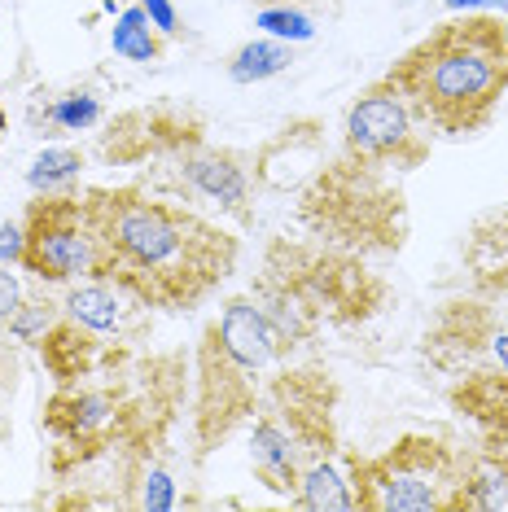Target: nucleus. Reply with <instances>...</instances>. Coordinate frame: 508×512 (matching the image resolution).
<instances>
[{
	"instance_id": "10",
	"label": "nucleus",
	"mask_w": 508,
	"mask_h": 512,
	"mask_svg": "<svg viewBox=\"0 0 508 512\" xmlns=\"http://www.w3.org/2000/svg\"><path fill=\"white\" fill-rule=\"evenodd\" d=\"M119 425H123L119 394L101 386H79V381L57 390L49 412H44V429L53 434V442L75 451H101Z\"/></svg>"
},
{
	"instance_id": "23",
	"label": "nucleus",
	"mask_w": 508,
	"mask_h": 512,
	"mask_svg": "<svg viewBox=\"0 0 508 512\" xmlns=\"http://www.w3.org/2000/svg\"><path fill=\"white\" fill-rule=\"evenodd\" d=\"M22 298H27V289H22V281H18L14 272H9L5 263H0V337L9 333V320L18 316Z\"/></svg>"
},
{
	"instance_id": "8",
	"label": "nucleus",
	"mask_w": 508,
	"mask_h": 512,
	"mask_svg": "<svg viewBox=\"0 0 508 512\" xmlns=\"http://www.w3.org/2000/svg\"><path fill=\"white\" fill-rule=\"evenodd\" d=\"M425 132L430 127L417 119L408 97L390 79H377L346 110L342 154L377 171H412L430 158V136Z\"/></svg>"
},
{
	"instance_id": "13",
	"label": "nucleus",
	"mask_w": 508,
	"mask_h": 512,
	"mask_svg": "<svg viewBox=\"0 0 508 512\" xmlns=\"http://www.w3.org/2000/svg\"><path fill=\"white\" fill-rule=\"evenodd\" d=\"M465 267L478 294H508V206L473 224L465 241Z\"/></svg>"
},
{
	"instance_id": "15",
	"label": "nucleus",
	"mask_w": 508,
	"mask_h": 512,
	"mask_svg": "<svg viewBox=\"0 0 508 512\" xmlns=\"http://www.w3.org/2000/svg\"><path fill=\"white\" fill-rule=\"evenodd\" d=\"M106 351H110V346L101 342L97 333L79 329V324H71L66 316L40 337L44 368L53 372L57 386H75L79 377H92V368L101 364V355H106Z\"/></svg>"
},
{
	"instance_id": "20",
	"label": "nucleus",
	"mask_w": 508,
	"mask_h": 512,
	"mask_svg": "<svg viewBox=\"0 0 508 512\" xmlns=\"http://www.w3.org/2000/svg\"><path fill=\"white\" fill-rule=\"evenodd\" d=\"M57 320H62V302H53V298H22V307H18V316L9 320L5 337H14V342H40V337L49 333Z\"/></svg>"
},
{
	"instance_id": "28",
	"label": "nucleus",
	"mask_w": 508,
	"mask_h": 512,
	"mask_svg": "<svg viewBox=\"0 0 508 512\" xmlns=\"http://www.w3.org/2000/svg\"><path fill=\"white\" fill-rule=\"evenodd\" d=\"M5 127H9V119H5V106H0V132H5Z\"/></svg>"
},
{
	"instance_id": "16",
	"label": "nucleus",
	"mask_w": 508,
	"mask_h": 512,
	"mask_svg": "<svg viewBox=\"0 0 508 512\" xmlns=\"http://www.w3.org/2000/svg\"><path fill=\"white\" fill-rule=\"evenodd\" d=\"M110 49H114V57H123V62L149 66V62H158V57H163L167 36H158L154 22L145 18V9L132 5V9H123V14H119V22H114Z\"/></svg>"
},
{
	"instance_id": "18",
	"label": "nucleus",
	"mask_w": 508,
	"mask_h": 512,
	"mask_svg": "<svg viewBox=\"0 0 508 512\" xmlns=\"http://www.w3.org/2000/svg\"><path fill=\"white\" fill-rule=\"evenodd\" d=\"M79 171H84V154L53 145V149H44V154H36V162L27 167V184L36 193H66V189H75Z\"/></svg>"
},
{
	"instance_id": "26",
	"label": "nucleus",
	"mask_w": 508,
	"mask_h": 512,
	"mask_svg": "<svg viewBox=\"0 0 508 512\" xmlns=\"http://www.w3.org/2000/svg\"><path fill=\"white\" fill-rule=\"evenodd\" d=\"M447 5H452V9H465V14H469V9H478V5H491V9H508V0H447Z\"/></svg>"
},
{
	"instance_id": "4",
	"label": "nucleus",
	"mask_w": 508,
	"mask_h": 512,
	"mask_svg": "<svg viewBox=\"0 0 508 512\" xmlns=\"http://www.w3.org/2000/svg\"><path fill=\"white\" fill-rule=\"evenodd\" d=\"M338 386L320 368H290L272 377L250 421V469L272 495H294L307 464L338 451Z\"/></svg>"
},
{
	"instance_id": "24",
	"label": "nucleus",
	"mask_w": 508,
	"mask_h": 512,
	"mask_svg": "<svg viewBox=\"0 0 508 512\" xmlns=\"http://www.w3.org/2000/svg\"><path fill=\"white\" fill-rule=\"evenodd\" d=\"M136 5L145 9V18L154 22V31L158 36H180V14H176V5L171 0H136Z\"/></svg>"
},
{
	"instance_id": "7",
	"label": "nucleus",
	"mask_w": 508,
	"mask_h": 512,
	"mask_svg": "<svg viewBox=\"0 0 508 512\" xmlns=\"http://www.w3.org/2000/svg\"><path fill=\"white\" fill-rule=\"evenodd\" d=\"M22 272L44 285H71L101 276V246L92 224L88 197L66 193H36V202L22 215Z\"/></svg>"
},
{
	"instance_id": "17",
	"label": "nucleus",
	"mask_w": 508,
	"mask_h": 512,
	"mask_svg": "<svg viewBox=\"0 0 508 512\" xmlns=\"http://www.w3.org/2000/svg\"><path fill=\"white\" fill-rule=\"evenodd\" d=\"M294 62V49L285 40H250L241 44V49L233 53V62H228V79L233 84H263V79H276L285 75Z\"/></svg>"
},
{
	"instance_id": "14",
	"label": "nucleus",
	"mask_w": 508,
	"mask_h": 512,
	"mask_svg": "<svg viewBox=\"0 0 508 512\" xmlns=\"http://www.w3.org/2000/svg\"><path fill=\"white\" fill-rule=\"evenodd\" d=\"M294 508H311V512H355V477H351V451H333V456H320L316 464H307L303 477H298Z\"/></svg>"
},
{
	"instance_id": "19",
	"label": "nucleus",
	"mask_w": 508,
	"mask_h": 512,
	"mask_svg": "<svg viewBox=\"0 0 508 512\" xmlns=\"http://www.w3.org/2000/svg\"><path fill=\"white\" fill-rule=\"evenodd\" d=\"M44 123H49L57 136L88 132V127L101 123V101L92 97V92H66V97H57L53 106L44 110Z\"/></svg>"
},
{
	"instance_id": "5",
	"label": "nucleus",
	"mask_w": 508,
	"mask_h": 512,
	"mask_svg": "<svg viewBox=\"0 0 508 512\" xmlns=\"http://www.w3.org/2000/svg\"><path fill=\"white\" fill-rule=\"evenodd\" d=\"M478 451L443 434H403L381 456H355V512H456L465 508Z\"/></svg>"
},
{
	"instance_id": "2",
	"label": "nucleus",
	"mask_w": 508,
	"mask_h": 512,
	"mask_svg": "<svg viewBox=\"0 0 508 512\" xmlns=\"http://www.w3.org/2000/svg\"><path fill=\"white\" fill-rule=\"evenodd\" d=\"M381 79H390L417 119L443 136L482 132L508 97V49L500 18L465 14L412 44Z\"/></svg>"
},
{
	"instance_id": "3",
	"label": "nucleus",
	"mask_w": 508,
	"mask_h": 512,
	"mask_svg": "<svg viewBox=\"0 0 508 512\" xmlns=\"http://www.w3.org/2000/svg\"><path fill=\"white\" fill-rule=\"evenodd\" d=\"M298 337L259 302V294L228 298L224 311L206 324L198 346V399H193V438L198 456L215 451L233 429L254 421L272 377Z\"/></svg>"
},
{
	"instance_id": "1",
	"label": "nucleus",
	"mask_w": 508,
	"mask_h": 512,
	"mask_svg": "<svg viewBox=\"0 0 508 512\" xmlns=\"http://www.w3.org/2000/svg\"><path fill=\"white\" fill-rule=\"evenodd\" d=\"M101 276L158 311H189L237 272V237L149 189H88Z\"/></svg>"
},
{
	"instance_id": "27",
	"label": "nucleus",
	"mask_w": 508,
	"mask_h": 512,
	"mask_svg": "<svg viewBox=\"0 0 508 512\" xmlns=\"http://www.w3.org/2000/svg\"><path fill=\"white\" fill-rule=\"evenodd\" d=\"M500 40H504V49H508V18H500Z\"/></svg>"
},
{
	"instance_id": "11",
	"label": "nucleus",
	"mask_w": 508,
	"mask_h": 512,
	"mask_svg": "<svg viewBox=\"0 0 508 512\" xmlns=\"http://www.w3.org/2000/svg\"><path fill=\"white\" fill-rule=\"evenodd\" d=\"M452 407L473 425L478 456L508 477V372H465L452 386Z\"/></svg>"
},
{
	"instance_id": "12",
	"label": "nucleus",
	"mask_w": 508,
	"mask_h": 512,
	"mask_svg": "<svg viewBox=\"0 0 508 512\" xmlns=\"http://www.w3.org/2000/svg\"><path fill=\"white\" fill-rule=\"evenodd\" d=\"M141 311H145V302H136L127 289L106 281V276L79 281L71 294H66V302H62V316L71 320V324H79V329L97 333L106 346L123 342V337L136 329Z\"/></svg>"
},
{
	"instance_id": "9",
	"label": "nucleus",
	"mask_w": 508,
	"mask_h": 512,
	"mask_svg": "<svg viewBox=\"0 0 508 512\" xmlns=\"http://www.w3.org/2000/svg\"><path fill=\"white\" fill-rule=\"evenodd\" d=\"M171 171H176V184L184 193L219 206L237 224L254 219V180L246 158L233 154V149L206 145L198 136H176V167Z\"/></svg>"
},
{
	"instance_id": "22",
	"label": "nucleus",
	"mask_w": 508,
	"mask_h": 512,
	"mask_svg": "<svg viewBox=\"0 0 508 512\" xmlns=\"http://www.w3.org/2000/svg\"><path fill=\"white\" fill-rule=\"evenodd\" d=\"M136 504L149 508V512L176 508V482H171V473L158 469V464H149L145 477H141V499H136Z\"/></svg>"
},
{
	"instance_id": "21",
	"label": "nucleus",
	"mask_w": 508,
	"mask_h": 512,
	"mask_svg": "<svg viewBox=\"0 0 508 512\" xmlns=\"http://www.w3.org/2000/svg\"><path fill=\"white\" fill-rule=\"evenodd\" d=\"M259 27L268 31L272 40H285V44H303V40L316 36V27H311V18L303 9H263Z\"/></svg>"
},
{
	"instance_id": "25",
	"label": "nucleus",
	"mask_w": 508,
	"mask_h": 512,
	"mask_svg": "<svg viewBox=\"0 0 508 512\" xmlns=\"http://www.w3.org/2000/svg\"><path fill=\"white\" fill-rule=\"evenodd\" d=\"M0 263H22V224H0Z\"/></svg>"
},
{
	"instance_id": "6",
	"label": "nucleus",
	"mask_w": 508,
	"mask_h": 512,
	"mask_svg": "<svg viewBox=\"0 0 508 512\" xmlns=\"http://www.w3.org/2000/svg\"><path fill=\"white\" fill-rule=\"evenodd\" d=\"M390 171L346 158L333 162L311 184L303 215L333 246L346 250H399L403 241V197L390 189Z\"/></svg>"
}]
</instances>
